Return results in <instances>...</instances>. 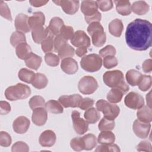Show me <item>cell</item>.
<instances>
[{
  "instance_id": "4fadbf2b",
  "label": "cell",
  "mask_w": 152,
  "mask_h": 152,
  "mask_svg": "<svg viewBox=\"0 0 152 152\" xmlns=\"http://www.w3.org/2000/svg\"><path fill=\"white\" fill-rule=\"evenodd\" d=\"M30 122L29 119L24 116L17 117L13 122L12 128L14 131L20 134L26 133L29 128Z\"/></svg>"
},
{
  "instance_id": "60d3db41",
  "label": "cell",
  "mask_w": 152,
  "mask_h": 152,
  "mask_svg": "<svg viewBox=\"0 0 152 152\" xmlns=\"http://www.w3.org/2000/svg\"><path fill=\"white\" fill-rule=\"evenodd\" d=\"M29 106L32 110L37 107H43L45 106V99L40 96H34L30 99Z\"/></svg>"
},
{
  "instance_id": "94428289",
  "label": "cell",
  "mask_w": 152,
  "mask_h": 152,
  "mask_svg": "<svg viewBox=\"0 0 152 152\" xmlns=\"http://www.w3.org/2000/svg\"><path fill=\"white\" fill-rule=\"evenodd\" d=\"M142 68L144 72L150 73L152 70V60L148 59L144 61L142 64Z\"/></svg>"
},
{
  "instance_id": "6f0895ef",
  "label": "cell",
  "mask_w": 152,
  "mask_h": 152,
  "mask_svg": "<svg viewBox=\"0 0 152 152\" xmlns=\"http://www.w3.org/2000/svg\"><path fill=\"white\" fill-rule=\"evenodd\" d=\"M137 150L139 151H152L151 144L147 141H141L137 146Z\"/></svg>"
},
{
  "instance_id": "d6986e66",
  "label": "cell",
  "mask_w": 152,
  "mask_h": 152,
  "mask_svg": "<svg viewBox=\"0 0 152 152\" xmlns=\"http://www.w3.org/2000/svg\"><path fill=\"white\" fill-rule=\"evenodd\" d=\"M97 5L96 1H83L81 5V11L84 17H89L95 14L97 11Z\"/></svg>"
},
{
  "instance_id": "6125c7cd",
  "label": "cell",
  "mask_w": 152,
  "mask_h": 152,
  "mask_svg": "<svg viewBox=\"0 0 152 152\" xmlns=\"http://www.w3.org/2000/svg\"><path fill=\"white\" fill-rule=\"evenodd\" d=\"M87 52V48L86 46L78 47L75 50V53L79 57L84 56Z\"/></svg>"
},
{
  "instance_id": "ba28073f",
  "label": "cell",
  "mask_w": 152,
  "mask_h": 152,
  "mask_svg": "<svg viewBox=\"0 0 152 152\" xmlns=\"http://www.w3.org/2000/svg\"><path fill=\"white\" fill-rule=\"evenodd\" d=\"M74 131L79 135L86 133L88 129V122L80 117V113L77 110H73L71 114Z\"/></svg>"
},
{
  "instance_id": "bcb514c9",
  "label": "cell",
  "mask_w": 152,
  "mask_h": 152,
  "mask_svg": "<svg viewBox=\"0 0 152 152\" xmlns=\"http://www.w3.org/2000/svg\"><path fill=\"white\" fill-rule=\"evenodd\" d=\"M0 14L2 17L9 21H12V16L10 10L7 4L3 1H0Z\"/></svg>"
},
{
  "instance_id": "3957f363",
  "label": "cell",
  "mask_w": 152,
  "mask_h": 152,
  "mask_svg": "<svg viewBox=\"0 0 152 152\" xmlns=\"http://www.w3.org/2000/svg\"><path fill=\"white\" fill-rule=\"evenodd\" d=\"M30 94V88L22 83H18L15 86L8 87L5 91V97L10 101L26 99Z\"/></svg>"
},
{
  "instance_id": "f5cc1de1",
  "label": "cell",
  "mask_w": 152,
  "mask_h": 152,
  "mask_svg": "<svg viewBox=\"0 0 152 152\" xmlns=\"http://www.w3.org/2000/svg\"><path fill=\"white\" fill-rule=\"evenodd\" d=\"M116 53V51L115 47L112 45H107L99 50L100 55L103 58L107 56H115Z\"/></svg>"
},
{
  "instance_id": "484cf974",
  "label": "cell",
  "mask_w": 152,
  "mask_h": 152,
  "mask_svg": "<svg viewBox=\"0 0 152 152\" xmlns=\"http://www.w3.org/2000/svg\"><path fill=\"white\" fill-rule=\"evenodd\" d=\"M15 52L18 58L23 60H25L32 53L30 46L26 42L17 45L15 48Z\"/></svg>"
},
{
  "instance_id": "8d00e7d4",
  "label": "cell",
  "mask_w": 152,
  "mask_h": 152,
  "mask_svg": "<svg viewBox=\"0 0 152 152\" xmlns=\"http://www.w3.org/2000/svg\"><path fill=\"white\" fill-rule=\"evenodd\" d=\"M58 53L59 58L63 59L66 58H72L74 55L75 50L71 45L66 43L59 49Z\"/></svg>"
},
{
  "instance_id": "91938a15",
  "label": "cell",
  "mask_w": 152,
  "mask_h": 152,
  "mask_svg": "<svg viewBox=\"0 0 152 152\" xmlns=\"http://www.w3.org/2000/svg\"><path fill=\"white\" fill-rule=\"evenodd\" d=\"M0 113L1 115H7L11 111V106L10 104L6 101L0 102Z\"/></svg>"
},
{
  "instance_id": "6da1fadb",
  "label": "cell",
  "mask_w": 152,
  "mask_h": 152,
  "mask_svg": "<svg viewBox=\"0 0 152 152\" xmlns=\"http://www.w3.org/2000/svg\"><path fill=\"white\" fill-rule=\"evenodd\" d=\"M127 45L132 49L145 50L152 44V24L147 20L136 18L127 26L125 32Z\"/></svg>"
},
{
  "instance_id": "ee69618b",
  "label": "cell",
  "mask_w": 152,
  "mask_h": 152,
  "mask_svg": "<svg viewBox=\"0 0 152 152\" xmlns=\"http://www.w3.org/2000/svg\"><path fill=\"white\" fill-rule=\"evenodd\" d=\"M46 63L50 66H56L59 63V57L52 53H46L45 56Z\"/></svg>"
},
{
  "instance_id": "db71d44e",
  "label": "cell",
  "mask_w": 152,
  "mask_h": 152,
  "mask_svg": "<svg viewBox=\"0 0 152 152\" xmlns=\"http://www.w3.org/2000/svg\"><path fill=\"white\" fill-rule=\"evenodd\" d=\"M94 100L89 97H85L81 100L78 107L82 110H87L91 107L94 104Z\"/></svg>"
},
{
  "instance_id": "ac0fdd59",
  "label": "cell",
  "mask_w": 152,
  "mask_h": 152,
  "mask_svg": "<svg viewBox=\"0 0 152 152\" xmlns=\"http://www.w3.org/2000/svg\"><path fill=\"white\" fill-rule=\"evenodd\" d=\"M28 16L23 14H18L15 19V27L17 31L22 33H28L30 31L28 24Z\"/></svg>"
},
{
  "instance_id": "ffe728a7",
  "label": "cell",
  "mask_w": 152,
  "mask_h": 152,
  "mask_svg": "<svg viewBox=\"0 0 152 152\" xmlns=\"http://www.w3.org/2000/svg\"><path fill=\"white\" fill-rule=\"evenodd\" d=\"M31 36L34 42L39 44V43H41L49 36H52V35L49 32L48 28V27L46 28L42 27L32 30Z\"/></svg>"
},
{
  "instance_id": "44dd1931",
  "label": "cell",
  "mask_w": 152,
  "mask_h": 152,
  "mask_svg": "<svg viewBox=\"0 0 152 152\" xmlns=\"http://www.w3.org/2000/svg\"><path fill=\"white\" fill-rule=\"evenodd\" d=\"M64 26L63 20L58 17L52 18L48 27V28L52 36H56L59 34L62 27Z\"/></svg>"
},
{
  "instance_id": "7c38bea8",
  "label": "cell",
  "mask_w": 152,
  "mask_h": 152,
  "mask_svg": "<svg viewBox=\"0 0 152 152\" xmlns=\"http://www.w3.org/2000/svg\"><path fill=\"white\" fill-rule=\"evenodd\" d=\"M82 97L78 94L72 95H64L59 98V102L64 107H78Z\"/></svg>"
},
{
  "instance_id": "9a60e30c",
  "label": "cell",
  "mask_w": 152,
  "mask_h": 152,
  "mask_svg": "<svg viewBox=\"0 0 152 152\" xmlns=\"http://www.w3.org/2000/svg\"><path fill=\"white\" fill-rule=\"evenodd\" d=\"M48 119L46 109L43 107H37L33 110L31 120L36 125L42 126L45 125Z\"/></svg>"
},
{
  "instance_id": "d4e9b609",
  "label": "cell",
  "mask_w": 152,
  "mask_h": 152,
  "mask_svg": "<svg viewBox=\"0 0 152 152\" xmlns=\"http://www.w3.org/2000/svg\"><path fill=\"white\" fill-rule=\"evenodd\" d=\"M142 76V74L140 72L135 69H130L126 72L125 77L127 83L129 85L135 86L139 84Z\"/></svg>"
},
{
  "instance_id": "11a10c76",
  "label": "cell",
  "mask_w": 152,
  "mask_h": 152,
  "mask_svg": "<svg viewBox=\"0 0 152 152\" xmlns=\"http://www.w3.org/2000/svg\"><path fill=\"white\" fill-rule=\"evenodd\" d=\"M100 30H104V28L99 22H93L90 23L87 27V32L90 34V36L93 33Z\"/></svg>"
},
{
  "instance_id": "f1b7e54d",
  "label": "cell",
  "mask_w": 152,
  "mask_h": 152,
  "mask_svg": "<svg viewBox=\"0 0 152 152\" xmlns=\"http://www.w3.org/2000/svg\"><path fill=\"white\" fill-rule=\"evenodd\" d=\"M115 141V135L110 131H102L98 135L97 141L101 144H113Z\"/></svg>"
},
{
  "instance_id": "7bdbcfd3",
  "label": "cell",
  "mask_w": 152,
  "mask_h": 152,
  "mask_svg": "<svg viewBox=\"0 0 152 152\" xmlns=\"http://www.w3.org/2000/svg\"><path fill=\"white\" fill-rule=\"evenodd\" d=\"M96 152H109V151H120L119 147L114 144H101L97 146V148L95 150Z\"/></svg>"
},
{
  "instance_id": "7402d4cb",
  "label": "cell",
  "mask_w": 152,
  "mask_h": 152,
  "mask_svg": "<svg viewBox=\"0 0 152 152\" xmlns=\"http://www.w3.org/2000/svg\"><path fill=\"white\" fill-rule=\"evenodd\" d=\"M138 119L145 123H150L152 121V110L151 108L148 106H143L139 109L137 112Z\"/></svg>"
},
{
  "instance_id": "f6af8a7d",
  "label": "cell",
  "mask_w": 152,
  "mask_h": 152,
  "mask_svg": "<svg viewBox=\"0 0 152 152\" xmlns=\"http://www.w3.org/2000/svg\"><path fill=\"white\" fill-rule=\"evenodd\" d=\"M70 146L74 151H80L84 150V145L82 137H75L72 139L70 142Z\"/></svg>"
},
{
  "instance_id": "680465c9",
  "label": "cell",
  "mask_w": 152,
  "mask_h": 152,
  "mask_svg": "<svg viewBox=\"0 0 152 152\" xmlns=\"http://www.w3.org/2000/svg\"><path fill=\"white\" fill-rule=\"evenodd\" d=\"M86 21L88 24H90L93 22H98L101 20L102 18V15L100 12L97 11L95 14L89 16V17H84Z\"/></svg>"
},
{
  "instance_id": "30bf717a",
  "label": "cell",
  "mask_w": 152,
  "mask_h": 152,
  "mask_svg": "<svg viewBox=\"0 0 152 152\" xmlns=\"http://www.w3.org/2000/svg\"><path fill=\"white\" fill-rule=\"evenodd\" d=\"M57 5L60 6L62 10L67 14L73 15L76 13L79 8V1L61 0L53 1Z\"/></svg>"
},
{
  "instance_id": "c3c4849f",
  "label": "cell",
  "mask_w": 152,
  "mask_h": 152,
  "mask_svg": "<svg viewBox=\"0 0 152 152\" xmlns=\"http://www.w3.org/2000/svg\"><path fill=\"white\" fill-rule=\"evenodd\" d=\"M103 66L107 69H110L116 66L118 64V59L115 56H105L103 60Z\"/></svg>"
},
{
  "instance_id": "681fc988",
  "label": "cell",
  "mask_w": 152,
  "mask_h": 152,
  "mask_svg": "<svg viewBox=\"0 0 152 152\" xmlns=\"http://www.w3.org/2000/svg\"><path fill=\"white\" fill-rule=\"evenodd\" d=\"M98 8L102 11H107L113 8V2L111 0H100L96 1Z\"/></svg>"
},
{
  "instance_id": "e0dca14e",
  "label": "cell",
  "mask_w": 152,
  "mask_h": 152,
  "mask_svg": "<svg viewBox=\"0 0 152 152\" xmlns=\"http://www.w3.org/2000/svg\"><path fill=\"white\" fill-rule=\"evenodd\" d=\"M62 70L67 74H74L78 69L77 62L72 58H66L62 60L61 63Z\"/></svg>"
},
{
  "instance_id": "9f6ffc18",
  "label": "cell",
  "mask_w": 152,
  "mask_h": 152,
  "mask_svg": "<svg viewBox=\"0 0 152 152\" xmlns=\"http://www.w3.org/2000/svg\"><path fill=\"white\" fill-rule=\"evenodd\" d=\"M67 43V41L65 40L60 34L55 36L54 39V49L55 51L57 52L59 50V49Z\"/></svg>"
},
{
  "instance_id": "1f68e13d",
  "label": "cell",
  "mask_w": 152,
  "mask_h": 152,
  "mask_svg": "<svg viewBox=\"0 0 152 152\" xmlns=\"http://www.w3.org/2000/svg\"><path fill=\"white\" fill-rule=\"evenodd\" d=\"M124 93L117 88H112L107 94V99L110 103H116L121 101Z\"/></svg>"
},
{
  "instance_id": "74e56055",
  "label": "cell",
  "mask_w": 152,
  "mask_h": 152,
  "mask_svg": "<svg viewBox=\"0 0 152 152\" xmlns=\"http://www.w3.org/2000/svg\"><path fill=\"white\" fill-rule=\"evenodd\" d=\"M26 42V39L24 34L21 31H16L12 33L10 37V43L14 47H16L19 44Z\"/></svg>"
},
{
  "instance_id": "b9f144b4",
  "label": "cell",
  "mask_w": 152,
  "mask_h": 152,
  "mask_svg": "<svg viewBox=\"0 0 152 152\" xmlns=\"http://www.w3.org/2000/svg\"><path fill=\"white\" fill-rule=\"evenodd\" d=\"M151 77L150 75H142V78L138 84L139 88L142 91H147L151 86Z\"/></svg>"
},
{
  "instance_id": "ab89813d",
  "label": "cell",
  "mask_w": 152,
  "mask_h": 152,
  "mask_svg": "<svg viewBox=\"0 0 152 152\" xmlns=\"http://www.w3.org/2000/svg\"><path fill=\"white\" fill-rule=\"evenodd\" d=\"M41 47L42 50L45 53H50L54 48V40L53 36H49L42 43Z\"/></svg>"
},
{
  "instance_id": "be15d7a7",
  "label": "cell",
  "mask_w": 152,
  "mask_h": 152,
  "mask_svg": "<svg viewBox=\"0 0 152 152\" xmlns=\"http://www.w3.org/2000/svg\"><path fill=\"white\" fill-rule=\"evenodd\" d=\"M30 4L34 7H40L46 5L48 1H30Z\"/></svg>"
},
{
  "instance_id": "7dc6e473",
  "label": "cell",
  "mask_w": 152,
  "mask_h": 152,
  "mask_svg": "<svg viewBox=\"0 0 152 152\" xmlns=\"http://www.w3.org/2000/svg\"><path fill=\"white\" fill-rule=\"evenodd\" d=\"M74 34V29L72 27L68 26H64L60 31L59 34L66 41L71 39Z\"/></svg>"
},
{
  "instance_id": "2e32d148",
  "label": "cell",
  "mask_w": 152,
  "mask_h": 152,
  "mask_svg": "<svg viewBox=\"0 0 152 152\" xmlns=\"http://www.w3.org/2000/svg\"><path fill=\"white\" fill-rule=\"evenodd\" d=\"M55 133L52 130H46L40 135L39 141L42 147H52L56 142Z\"/></svg>"
},
{
  "instance_id": "5b68a950",
  "label": "cell",
  "mask_w": 152,
  "mask_h": 152,
  "mask_svg": "<svg viewBox=\"0 0 152 152\" xmlns=\"http://www.w3.org/2000/svg\"><path fill=\"white\" fill-rule=\"evenodd\" d=\"M102 62V58L99 55L91 53L82 58L80 65L85 71L93 72L97 71L101 68Z\"/></svg>"
},
{
  "instance_id": "e575fe53",
  "label": "cell",
  "mask_w": 152,
  "mask_h": 152,
  "mask_svg": "<svg viewBox=\"0 0 152 152\" xmlns=\"http://www.w3.org/2000/svg\"><path fill=\"white\" fill-rule=\"evenodd\" d=\"M35 74H36L31 70H29L27 68H22L19 71L18 76L20 80L26 83L31 84L34 78Z\"/></svg>"
},
{
  "instance_id": "f546056e",
  "label": "cell",
  "mask_w": 152,
  "mask_h": 152,
  "mask_svg": "<svg viewBox=\"0 0 152 152\" xmlns=\"http://www.w3.org/2000/svg\"><path fill=\"white\" fill-rule=\"evenodd\" d=\"M86 121L88 124H95L97 122L100 117L99 111L94 107H90L86 110L84 114Z\"/></svg>"
},
{
  "instance_id": "83f0119b",
  "label": "cell",
  "mask_w": 152,
  "mask_h": 152,
  "mask_svg": "<svg viewBox=\"0 0 152 152\" xmlns=\"http://www.w3.org/2000/svg\"><path fill=\"white\" fill-rule=\"evenodd\" d=\"M42 58L40 56L31 53L26 59L25 63L28 68L37 70L40 66L42 63Z\"/></svg>"
},
{
  "instance_id": "4316f807",
  "label": "cell",
  "mask_w": 152,
  "mask_h": 152,
  "mask_svg": "<svg viewBox=\"0 0 152 152\" xmlns=\"http://www.w3.org/2000/svg\"><path fill=\"white\" fill-rule=\"evenodd\" d=\"M148 10L149 5L144 1H135L131 5V11L139 15L145 14Z\"/></svg>"
},
{
  "instance_id": "277c9868",
  "label": "cell",
  "mask_w": 152,
  "mask_h": 152,
  "mask_svg": "<svg viewBox=\"0 0 152 152\" xmlns=\"http://www.w3.org/2000/svg\"><path fill=\"white\" fill-rule=\"evenodd\" d=\"M96 106L98 111L103 112L104 118L110 120H115L120 112V109L118 106L103 99L98 100Z\"/></svg>"
},
{
  "instance_id": "7a4b0ae2",
  "label": "cell",
  "mask_w": 152,
  "mask_h": 152,
  "mask_svg": "<svg viewBox=\"0 0 152 152\" xmlns=\"http://www.w3.org/2000/svg\"><path fill=\"white\" fill-rule=\"evenodd\" d=\"M104 84L111 88L120 89L125 94L129 89V86L124 80V74L120 70L106 71L103 76Z\"/></svg>"
},
{
  "instance_id": "603a6c76",
  "label": "cell",
  "mask_w": 152,
  "mask_h": 152,
  "mask_svg": "<svg viewBox=\"0 0 152 152\" xmlns=\"http://www.w3.org/2000/svg\"><path fill=\"white\" fill-rule=\"evenodd\" d=\"M117 12L124 16L128 15L131 13V5L129 1L118 0L115 1Z\"/></svg>"
},
{
  "instance_id": "52a82bcc",
  "label": "cell",
  "mask_w": 152,
  "mask_h": 152,
  "mask_svg": "<svg viewBox=\"0 0 152 152\" xmlns=\"http://www.w3.org/2000/svg\"><path fill=\"white\" fill-rule=\"evenodd\" d=\"M125 104L132 109H139L144 105V100L141 95L136 92H130L125 97Z\"/></svg>"
},
{
  "instance_id": "f35d334b",
  "label": "cell",
  "mask_w": 152,
  "mask_h": 152,
  "mask_svg": "<svg viewBox=\"0 0 152 152\" xmlns=\"http://www.w3.org/2000/svg\"><path fill=\"white\" fill-rule=\"evenodd\" d=\"M115 126V122L114 120H110L103 117L100 121L98 125V128L101 131H111L113 129Z\"/></svg>"
},
{
  "instance_id": "4dcf8cb0",
  "label": "cell",
  "mask_w": 152,
  "mask_h": 152,
  "mask_svg": "<svg viewBox=\"0 0 152 152\" xmlns=\"http://www.w3.org/2000/svg\"><path fill=\"white\" fill-rule=\"evenodd\" d=\"M45 108L46 110L54 114L62 113L64 111L62 104L55 100H50L45 103Z\"/></svg>"
},
{
  "instance_id": "816d5d0a",
  "label": "cell",
  "mask_w": 152,
  "mask_h": 152,
  "mask_svg": "<svg viewBox=\"0 0 152 152\" xmlns=\"http://www.w3.org/2000/svg\"><path fill=\"white\" fill-rule=\"evenodd\" d=\"M11 151L12 152L17 151H25L27 152L29 151L28 145L23 141H17L13 144L11 148Z\"/></svg>"
},
{
  "instance_id": "e7e4bbea",
  "label": "cell",
  "mask_w": 152,
  "mask_h": 152,
  "mask_svg": "<svg viewBox=\"0 0 152 152\" xmlns=\"http://www.w3.org/2000/svg\"><path fill=\"white\" fill-rule=\"evenodd\" d=\"M151 91L149 92V93L148 94H147L146 96V99H147V103L148 104V106L150 108H151Z\"/></svg>"
},
{
  "instance_id": "836d02e7",
  "label": "cell",
  "mask_w": 152,
  "mask_h": 152,
  "mask_svg": "<svg viewBox=\"0 0 152 152\" xmlns=\"http://www.w3.org/2000/svg\"><path fill=\"white\" fill-rule=\"evenodd\" d=\"M48 83V80L45 74L42 73H36L31 84L37 89H42L47 86Z\"/></svg>"
},
{
  "instance_id": "d590c367",
  "label": "cell",
  "mask_w": 152,
  "mask_h": 152,
  "mask_svg": "<svg viewBox=\"0 0 152 152\" xmlns=\"http://www.w3.org/2000/svg\"><path fill=\"white\" fill-rule=\"evenodd\" d=\"M84 142V150H91L97 145V140L96 136L93 134H87L82 137Z\"/></svg>"
},
{
  "instance_id": "f907efd6",
  "label": "cell",
  "mask_w": 152,
  "mask_h": 152,
  "mask_svg": "<svg viewBox=\"0 0 152 152\" xmlns=\"http://www.w3.org/2000/svg\"><path fill=\"white\" fill-rule=\"evenodd\" d=\"M12 142L10 135L5 131L0 132V145L2 147H9Z\"/></svg>"
},
{
  "instance_id": "d6a6232c",
  "label": "cell",
  "mask_w": 152,
  "mask_h": 152,
  "mask_svg": "<svg viewBox=\"0 0 152 152\" xmlns=\"http://www.w3.org/2000/svg\"><path fill=\"white\" fill-rule=\"evenodd\" d=\"M92 43L96 47L102 46L106 40V35L104 30H100L93 33L91 35Z\"/></svg>"
},
{
  "instance_id": "8fae6325",
  "label": "cell",
  "mask_w": 152,
  "mask_h": 152,
  "mask_svg": "<svg viewBox=\"0 0 152 152\" xmlns=\"http://www.w3.org/2000/svg\"><path fill=\"white\" fill-rule=\"evenodd\" d=\"M71 43L75 47L86 46L88 48L90 46V39L87 34L83 30L76 31L71 39Z\"/></svg>"
},
{
  "instance_id": "5bb4252c",
  "label": "cell",
  "mask_w": 152,
  "mask_h": 152,
  "mask_svg": "<svg viewBox=\"0 0 152 152\" xmlns=\"http://www.w3.org/2000/svg\"><path fill=\"white\" fill-rule=\"evenodd\" d=\"M45 23V17L44 14L40 11L33 12L32 15L28 18V24L31 30L43 27Z\"/></svg>"
},
{
  "instance_id": "9c48e42d",
  "label": "cell",
  "mask_w": 152,
  "mask_h": 152,
  "mask_svg": "<svg viewBox=\"0 0 152 152\" xmlns=\"http://www.w3.org/2000/svg\"><path fill=\"white\" fill-rule=\"evenodd\" d=\"M151 128L150 123H145L139 121L135 120L132 125V129L135 134L140 138L144 139L147 138L149 134Z\"/></svg>"
},
{
  "instance_id": "8992f818",
  "label": "cell",
  "mask_w": 152,
  "mask_h": 152,
  "mask_svg": "<svg viewBox=\"0 0 152 152\" xmlns=\"http://www.w3.org/2000/svg\"><path fill=\"white\" fill-rule=\"evenodd\" d=\"M78 88L82 94H90L97 89L98 83L94 77L90 75L84 76L79 81Z\"/></svg>"
},
{
  "instance_id": "cb8c5ba5",
  "label": "cell",
  "mask_w": 152,
  "mask_h": 152,
  "mask_svg": "<svg viewBox=\"0 0 152 152\" xmlns=\"http://www.w3.org/2000/svg\"><path fill=\"white\" fill-rule=\"evenodd\" d=\"M124 29V25L121 20L116 18L109 24V31L110 33L115 36L120 37Z\"/></svg>"
}]
</instances>
